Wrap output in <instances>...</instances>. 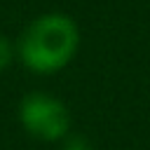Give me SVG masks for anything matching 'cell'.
Returning <instances> with one entry per match:
<instances>
[{"mask_svg": "<svg viewBox=\"0 0 150 150\" xmlns=\"http://www.w3.org/2000/svg\"><path fill=\"white\" fill-rule=\"evenodd\" d=\"M77 23L61 12H49L28 23L19 40L21 61L35 73L61 70L77 52Z\"/></svg>", "mask_w": 150, "mask_h": 150, "instance_id": "6da1fadb", "label": "cell"}, {"mask_svg": "<svg viewBox=\"0 0 150 150\" xmlns=\"http://www.w3.org/2000/svg\"><path fill=\"white\" fill-rule=\"evenodd\" d=\"M19 120L23 129L40 141H59L70 129V112L63 101L45 91H30L21 101Z\"/></svg>", "mask_w": 150, "mask_h": 150, "instance_id": "7a4b0ae2", "label": "cell"}, {"mask_svg": "<svg viewBox=\"0 0 150 150\" xmlns=\"http://www.w3.org/2000/svg\"><path fill=\"white\" fill-rule=\"evenodd\" d=\"M12 56H14V49H12L9 40H7V38L0 33V70H5V68L9 66Z\"/></svg>", "mask_w": 150, "mask_h": 150, "instance_id": "3957f363", "label": "cell"}, {"mask_svg": "<svg viewBox=\"0 0 150 150\" xmlns=\"http://www.w3.org/2000/svg\"><path fill=\"white\" fill-rule=\"evenodd\" d=\"M63 150H94L91 143L82 136H70L66 143H63Z\"/></svg>", "mask_w": 150, "mask_h": 150, "instance_id": "277c9868", "label": "cell"}]
</instances>
